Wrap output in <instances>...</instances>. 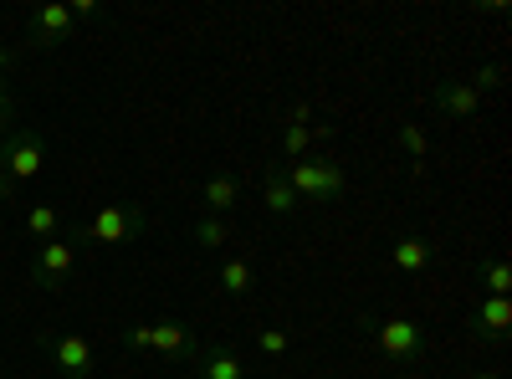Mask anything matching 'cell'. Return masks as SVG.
Wrapping results in <instances>:
<instances>
[{
  "label": "cell",
  "mask_w": 512,
  "mask_h": 379,
  "mask_svg": "<svg viewBox=\"0 0 512 379\" xmlns=\"http://www.w3.org/2000/svg\"><path fill=\"white\" fill-rule=\"evenodd\" d=\"M282 175H287L292 195L303 200V205H333L338 195L349 190L344 164L328 159V154H308V159H297V164H282Z\"/></svg>",
  "instance_id": "cell-1"
},
{
  "label": "cell",
  "mask_w": 512,
  "mask_h": 379,
  "mask_svg": "<svg viewBox=\"0 0 512 379\" xmlns=\"http://www.w3.org/2000/svg\"><path fill=\"white\" fill-rule=\"evenodd\" d=\"M364 328L374 333V344H379V354L390 359L395 369H415L420 359H425V328L415 323V318H364Z\"/></svg>",
  "instance_id": "cell-2"
},
{
  "label": "cell",
  "mask_w": 512,
  "mask_h": 379,
  "mask_svg": "<svg viewBox=\"0 0 512 379\" xmlns=\"http://www.w3.org/2000/svg\"><path fill=\"white\" fill-rule=\"evenodd\" d=\"M118 339L128 349H149L159 359H195V333L190 323L180 318H159V323H134V328H123Z\"/></svg>",
  "instance_id": "cell-3"
},
{
  "label": "cell",
  "mask_w": 512,
  "mask_h": 379,
  "mask_svg": "<svg viewBox=\"0 0 512 379\" xmlns=\"http://www.w3.org/2000/svg\"><path fill=\"white\" fill-rule=\"evenodd\" d=\"M139 236H149V210L134 205V200L103 205L98 216L82 226V241H93V246H128V241H139Z\"/></svg>",
  "instance_id": "cell-4"
},
{
  "label": "cell",
  "mask_w": 512,
  "mask_h": 379,
  "mask_svg": "<svg viewBox=\"0 0 512 379\" xmlns=\"http://www.w3.org/2000/svg\"><path fill=\"white\" fill-rule=\"evenodd\" d=\"M0 170H6L16 185H31L41 170H47V144H41V134L16 129V134L0 139Z\"/></svg>",
  "instance_id": "cell-5"
},
{
  "label": "cell",
  "mask_w": 512,
  "mask_h": 379,
  "mask_svg": "<svg viewBox=\"0 0 512 379\" xmlns=\"http://www.w3.org/2000/svg\"><path fill=\"white\" fill-rule=\"evenodd\" d=\"M41 349H47V359L62 379H88L98 369V349H93V339H82V333H47Z\"/></svg>",
  "instance_id": "cell-6"
},
{
  "label": "cell",
  "mask_w": 512,
  "mask_h": 379,
  "mask_svg": "<svg viewBox=\"0 0 512 379\" xmlns=\"http://www.w3.org/2000/svg\"><path fill=\"white\" fill-rule=\"evenodd\" d=\"M466 328H472L477 344H507V333H512V298H482L472 313H466Z\"/></svg>",
  "instance_id": "cell-7"
},
{
  "label": "cell",
  "mask_w": 512,
  "mask_h": 379,
  "mask_svg": "<svg viewBox=\"0 0 512 379\" xmlns=\"http://www.w3.org/2000/svg\"><path fill=\"white\" fill-rule=\"evenodd\" d=\"M72 267H77V241L72 236H57V241H41L36 246V282L41 287H62L67 277H72Z\"/></svg>",
  "instance_id": "cell-8"
},
{
  "label": "cell",
  "mask_w": 512,
  "mask_h": 379,
  "mask_svg": "<svg viewBox=\"0 0 512 379\" xmlns=\"http://www.w3.org/2000/svg\"><path fill=\"white\" fill-rule=\"evenodd\" d=\"M431 108H441L446 118H472L482 108V93L472 82H436L431 88Z\"/></svg>",
  "instance_id": "cell-9"
},
{
  "label": "cell",
  "mask_w": 512,
  "mask_h": 379,
  "mask_svg": "<svg viewBox=\"0 0 512 379\" xmlns=\"http://www.w3.org/2000/svg\"><path fill=\"white\" fill-rule=\"evenodd\" d=\"M195 379H246V364L236 359V349L226 344H210V349H195Z\"/></svg>",
  "instance_id": "cell-10"
},
{
  "label": "cell",
  "mask_w": 512,
  "mask_h": 379,
  "mask_svg": "<svg viewBox=\"0 0 512 379\" xmlns=\"http://www.w3.org/2000/svg\"><path fill=\"white\" fill-rule=\"evenodd\" d=\"M72 36V11L67 6H41L31 16V47H57Z\"/></svg>",
  "instance_id": "cell-11"
},
{
  "label": "cell",
  "mask_w": 512,
  "mask_h": 379,
  "mask_svg": "<svg viewBox=\"0 0 512 379\" xmlns=\"http://www.w3.org/2000/svg\"><path fill=\"white\" fill-rule=\"evenodd\" d=\"M241 205V180L236 175H210L205 180V190H200V210H205V216H231V210Z\"/></svg>",
  "instance_id": "cell-12"
},
{
  "label": "cell",
  "mask_w": 512,
  "mask_h": 379,
  "mask_svg": "<svg viewBox=\"0 0 512 379\" xmlns=\"http://www.w3.org/2000/svg\"><path fill=\"white\" fill-rule=\"evenodd\" d=\"M262 205L272 210V216H297V210H303V200L292 195V185L282 175V164H272V170L262 175Z\"/></svg>",
  "instance_id": "cell-13"
},
{
  "label": "cell",
  "mask_w": 512,
  "mask_h": 379,
  "mask_svg": "<svg viewBox=\"0 0 512 379\" xmlns=\"http://www.w3.org/2000/svg\"><path fill=\"white\" fill-rule=\"evenodd\" d=\"M216 282H221L226 298H246V292L256 287V267H251L246 257H226L221 272H216Z\"/></svg>",
  "instance_id": "cell-14"
},
{
  "label": "cell",
  "mask_w": 512,
  "mask_h": 379,
  "mask_svg": "<svg viewBox=\"0 0 512 379\" xmlns=\"http://www.w3.org/2000/svg\"><path fill=\"white\" fill-rule=\"evenodd\" d=\"M390 267L395 272H425L431 267V246H425V236H400L395 251H390Z\"/></svg>",
  "instance_id": "cell-15"
},
{
  "label": "cell",
  "mask_w": 512,
  "mask_h": 379,
  "mask_svg": "<svg viewBox=\"0 0 512 379\" xmlns=\"http://www.w3.org/2000/svg\"><path fill=\"white\" fill-rule=\"evenodd\" d=\"M26 236L41 246V241H57L62 236V210L57 205H31L26 210Z\"/></svg>",
  "instance_id": "cell-16"
},
{
  "label": "cell",
  "mask_w": 512,
  "mask_h": 379,
  "mask_svg": "<svg viewBox=\"0 0 512 379\" xmlns=\"http://www.w3.org/2000/svg\"><path fill=\"white\" fill-rule=\"evenodd\" d=\"M482 298H512V262L507 257H492L487 267H482Z\"/></svg>",
  "instance_id": "cell-17"
},
{
  "label": "cell",
  "mask_w": 512,
  "mask_h": 379,
  "mask_svg": "<svg viewBox=\"0 0 512 379\" xmlns=\"http://www.w3.org/2000/svg\"><path fill=\"white\" fill-rule=\"evenodd\" d=\"M308 149H313V129H303V123H287V129H282V159L297 164V159H308Z\"/></svg>",
  "instance_id": "cell-18"
},
{
  "label": "cell",
  "mask_w": 512,
  "mask_h": 379,
  "mask_svg": "<svg viewBox=\"0 0 512 379\" xmlns=\"http://www.w3.org/2000/svg\"><path fill=\"white\" fill-rule=\"evenodd\" d=\"M226 241H231V221H221V216H200V221H195V246L216 251V246H226Z\"/></svg>",
  "instance_id": "cell-19"
},
{
  "label": "cell",
  "mask_w": 512,
  "mask_h": 379,
  "mask_svg": "<svg viewBox=\"0 0 512 379\" xmlns=\"http://www.w3.org/2000/svg\"><path fill=\"white\" fill-rule=\"evenodd\" d=\"M400 144H405V154L415 159V170H420L425 154H431V144H425V134H420V123H400Z\"/></svg>",
  "instance_id": "cell-20"
},
{
  "label": "cell",
  "mask_w": 512,
  "mask_h": 379,
  "mask_svg": "<svg viewBox=\"0 0 512 379\" xmlns=\"http://www.w3.org/2000/svg\"><path fill=\"white\" fill-rule=\"evenodd\" d=\"M287 344H292V339H287V328H256V349H262L267 359H282Z\"/></svg>",
  "instance_id": "cell-21"
},
{
  "label": "cell",
  "mask_w": 512,
  "mask_h": 379,
  "mask_svg": "<svg viewBox=\"0 0 512 379\" xmlns=\"http://www.w3.org/2000/svg\"><path fill=\"white\" fill-rule=\"evenodd\" d=\"M11 118H16V103H11V93H6V82H0V139L11 134Z\"/></svg>",
  "instance_id": "cell-22"
},
{
  "label": "cell",
  "mask_w": 512,
  "mask_h": 379,
  "mask_svg": "<svg viewBox=\"0 0 512 379\" xmlns=\"http://www.w3.org/2000/svg\"><path fill=\"white\" fill-rule=\"evenodd\" d=\"M16 195H21V185H16L6 170H0V205H16Z\"/></svg>",
  "instance_id": "cell-23"
},
{
  "label": "cell",
  "mask_w": 512,
  "mask_h": 379,
  "mask_svg": "<svg viewBox=\"0 0 512 379\" xmlns=\"http://www.w3.org/2000/svg\"><path fill=\"white\" fill-rule=\"evenodd\" d=\"M67 11H72V21H93V16H98V6H93V0H72Z\"/></svg>",
  "instance_id": "cell-24"
},
{
  "label": "cell",
  "mask_w": 512,
  "mask_h": 379,
  "mask_svg": "<svg viewBox=\"0 0 512 379\" xmlns=\"http://www.w3.org/2000/svg\"><path fill=\"white\" fill-rule=\"evenodd\" d=\"M466 379H502L497 369H477V374H466Z\"/></svg>",
  "instance_id": "cell-25"
},
{
  "label": "cell",
  "mask_w": 512,
  "mask_h": 379,
  "mask_svg": "<svg viewBox=\"0 0 512 379\" xmlns=\"http://www.w3.org/2000/svg\"><path fill=\"white\" fill-rule=\"evenodd\" d=\"M11 67V52H0V72H6Z\"/></svg>",
  "instance_id": "cell-26"
},
{
  "label": "cell",
  "mask_w": 512,
  "mask_h": 379,
  "mask_svg": "<svg viewBox=\"0 0 512 379\" xmlns=\"http://www.w3.org/2000/svg\"><path fill=\"white\" fill-rule=\"evenodd\" d=\"M395 379H415V374H395Z\"/></svg>",
  "instance_id": "cell-27"
}]
</instances>
